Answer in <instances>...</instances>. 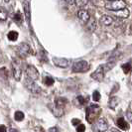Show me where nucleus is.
<instances>
[{"label": "nucleus", "mask_w": 132, "mask_h": 132, "mask_svg": "<svg viewBox=\"0 0 132 132\" xmlns=\"http://www.w3.org/2000/svg\"><path fill=\"white\" fill-rule=\"evenodd\" d=\"M14 118L16 121H22L24 119V113L22 111H16L14 114Z\"/></svg>", "instance_id": "obj_25"}, {"label": "nucleus", "mask_w": 132, "mask_h": 132, "mask_svg": "<svg viewBox=\"0 0 132 132\" xmlns=\"http://www.w3.org/2000/svg\"><path fill=\"white\" fill-rule=\"evenodd\" d=\"M121 68H122V71H123V73H129L130 72H131V64L130 63H126V64H123L122 66H121Z\"/></svg>", "instance_id": "obj_20"}, {"label": "nucleus", "mask_w": 132, "mask_h": 132, "mask_svg": "<svg viewBox=\"0 0 132 132\" xmlns=\"http://www.w3.org/2000/svg\"><path fill=\"white\" fill-rule=\"evenodd\" d=\"M111 132H121L120 130H118V129H115V128H112L111 129Z\"/></svg>", "instance_id": "obj_35"}, {"label": "nucleus", "mask_w": 132, "mask_h": 132, "mask_svg": "<svg viewBox=\"0 0 132 132\" xmlns=\"http://www.w3.org/2000/svg\"><path fill=\"white\" fill-rule=\"evenodd\" d=\"M78 17H79V19L84 24H86V22L90 18V15H89V13H88L86 10L80 9V10H79V12H78Z\"/></svg>", "instance_id": "obj_12"}, {"label": "nucleus", "mask_w": 132, "mask_h": 132, "mask_svg": "<svg viewBox=\"0 0 132 132\" xmlns=\"http://www.w3.org/2000/svg\"><path fill=\"white\" fill-rule=\"evenodd\" d=\"M126 116H127L128 120H129V121L132 123V112H131V111H128V112H127V114H126Z\"/></svg>", "instance_id": "obj_32"}, {"label": "nucleus", "mask_w": 132, "mask_h": 132, "mask_svg": "<svg viewBox=\"0 0 132 132\" xmlns=\"http://www.w3.org/2000/svg\"><path fill=\"white\" fill-rule=\"evenodd\" d=\"M119 103H120V98L117 97V96H112V97H110V98H109L107 105H108L109 108L114 109V108H116V107H117V105H118Z\"/></svg>", "instance_id": "obj_13"}, {"label": "nucleus", "mask_w": 132, "mask_h": 132, "mask_svg": "<svg viewBox=\"0 0 132 132\" xmlns=\"http://www.w3.org/2000/svg\"><path fill=\"white\" fill-rule=\"evenodd\" d=\"M49 132H59V130H58L57 127H51V128L49 129Z\"/></svg>", "instance_id": "obj_34"}, {"label": "nucleus", "mask_w": 132, "mask_h": 132, "mask_svg": "<svg viewBox=\"0 0 132 132\" xmlns=\"http://www.w3.org/2000/svg\"><path fill=\"white\" fill-rule=\"evenodd\" d=\"M99 22L102 25H104V26H109V25H111L113 23V18L110 17V16H108V15H103V16H101Z\"/></svg>", "instance_id": "obj_16"}, {"label": "nucleus", "mask_w": 132, "mask_h": 132, "mask_svg": "<svg viewBox=\"0 0 132 132\" xmlns=\"http://www.w3.org/2000/svg\"><path fill=\"white\" fill-rule=\"evenodd\" d=\"M14 21H15V23H17V24H21L22 23V21H23V16H22V14L20 13V12H17V13L14 15Z\"/></svg>", "instance_id": "obj_23"}, {"label": "nucleus", "mask_w": 132, "mask_h": 132, "mask_svg": "<svg viewBox=\"0 0 132 132\" xmlns=\"http://www.w3.org/2000/svg\"><path fill=\"white\" fill-rule=\"evenodd\" d=\"M86 29L89 32H93L96 29V21L93 17H90L88 21L86 22Z\"/></svg>", "instance_id": "obj_14"}, {"label": "nucleus", "mask_w": 132, "mask_h": 132, "mask_svg": "<svg viewBox=\"0 0 132 132\" xmlns=\"http://www.w3.org/2000/svg\"><path fill=\"white\" fill-rule=\"evenodd\" d=\"M105 8L110 11H117L120 9L126 8V3L123 0H112L106 3Z\"/></svg>", "instance_id": "obj_5"}, {"label": "nucleus", "mask_w": 132, "mask_h": 132, "mask_svg": "<svg viewBox=\"0 0 132 132\" xmlns=\"http://www.w3.org/2000/svg\"><path fill=\"white\" fill-rule=\"evenodd\" d=\"M18 36H19V34L18 32H16V31H10L9 33L7 34V37H8V39L10 40V41H16V40L18 39Z\"/></svg>", "instance_id": "obj_19"}, {"label": "nucleus", "mask_w": 132, "mask_h": 132, "mask_svg": "<svg viewBox=\"0 0 132 132\" xmlns=\"http://www.w3.org/2000/svg\"><path fill=\"white\" fill-rule=\"evenodd\" d=\"M0 132H7L6 126L4 125H0Z\"/></svg>", "instance_id": "obj_33"}, {"label": "nucleus", "mask_w": 132, "mask_h": 132, "mask_svg": "<svg viewBox=\"0 0 132 132\" xmlns=\"http://www.w3.org/2000/svg\"><path fill=\"white\" fill-rule=\"evenodd\" d=\"M26 75L29 79H33V80H37L40 76L38 70L32 65H28L26 67Z\"/></svg>", "instance_id": "obj_7"}, {"label": "nucleus", "mask_w": 132, "mask_h": 132, "mask_svg": "<svg viewBox=\"0 0 132 132\" xmlns=\"http://www.w3.org/2000/svg\"><path fill=\"white\" fill-rule=\"evenodd\" d=\"M116 124L118 126L120 129H122V130H127L128 128H129V125H128V123L125 121V119L122 118V117H120V118L117 119V122H116Z\"/></svg>", "instance_id": "obj_17"}, {"label": "nucleus", "mask_w": 132, "mask_h": 132, "mask_svg": "<svg viewBox=\"0 0 132 132\" xmlns=\"http://www.w3.org/2000/svg\"><path fill=\"white\" fill-rule=\"evenodd\" d=\"M76 102L78 103V105H82V104H85L86 102V98L84 97V96H81V95H79L77 98H76Z\"/></svg>", "instance_id": "obj_27"}, {"label": "nucleus", "mask_w": 132, "mask_h": 132, "mask_svg": "<svg viewBox=\"0 0 132 132\" xmlns=\"http://www.w3.org/2000/svg\"><path fill=\"white\" fill-rule=\"evenodd\" d=\"M24 10H25V14H26V17L29 19L30 18V10H29V5H28V3H25L24 4Z\"/></svg>", "instance_id": "obj_29"}, {"label": "nucleus", "mask_w": 132, "mask_h": 132, "mask_svg": "<svg viewBox=\"0 0 132 132\" xmlns=\"http://www.w3.org/2000/svg\"><path fill=\"white\" fill-rule=\"evenodd\" d=\"M68 103V100L65 97H57L55 99V103L54 104H49L50 109L52 110L53 114L56 117H62L65 113V106Z\"/></svg>", "instance_id": "obj_1"}, {"label": "nucleus", "mask_w": 132, "mask_h": 132, "mask_svg": "<svg viewBox=\"0 0 132 132\" xmlns=\"http://www.w3.org/2000/svg\"><path fill=\"white\" fill-rule=\"evenodd\" d=\"M93 99L94 101H98L99 99H100V93H99V92H97V90H94V92H93Z\"/></svg>", "instance_id": "obj_28"}, {"label": "nucleus", "mask_w": 132, "mask_h": 132, "mask_svg": "<svg viewBox=\"0 0 132 132\" xmlns=\"http://www.w3.org/2000/svg\"><path fill=\"white\" fill-rule=\"evenodd\" d=\"M24 85H25V87L31 93H33V94H39L41 93V90H42L41 87L35 82V80L29 79L28 77L24 80Z\"/></svg>", "instance_id": "obj_4"}, {"label": "nucleus", "mask_w": 132, "mask_h": 132, "mask_svg": "<svg viewBox=\"0 0 132 132\" xmlns=\"http://www.w3.org/2000/svg\"><path fill=\"white\" fill-rule=\"evenodd\" d=\"M92 79L94 80H97V81H102L104 79V71L102 69V67L99 66L92 75H90Z\"/></svg>", "instance_id": "obj_11"}, {"label": "nucleus", "mask_w": 132, "mask_h": 132, "mask_svg": "<svg viewBox=\"0 0 132 132\" xmlns=\"http://www.w3.org/2000/svg\"><path fill=\"white\" fill-rule=\"evenodd\" d=\"M12 73H13V77L16 80H20L21 77H22V69L20 68L19 63L14 61L12 63Z\"/></svg>", "instance_id": "obj_10"}, {"label": "nucleus", "mask_w": 132, "mask_h": 132, "mask_svg": "<svg viewBox=\"0 0 132 132\" xmlns=\"http://www.w3.org/2000/svg\"><path fill=\"white\" fill-rule=\"evenodd\" d=\"M10 132H18V131H17L16 129H11V130H10Z\"/></svg>", "instance_id": "obj_36"}, {"label": "nucleus", "mask_w": 132, "mask_h": 132, "mask_svg": "<svg viewBox=\"0 0 132 132\" xmlns=\"http://www.w3.org/2000/svg\"><path fill=\"white\" fill-rule=\"evenodd\" d=\"M4 1H5V2H9V1H10V0H4Z\"/></svg>", "instance_id": "obj_38"}, {"label": "nucleus", "mask_w": 132, "mask_h": 132, "mask_svg": "<svg viewBox=\"0 0 132 132\" xmlns=\"http://www.w3.org/2000/svg\"><path fill=\"white\" fill-rule=\"evenodd\" d=\"M8 17V13L4 8H0V20L1 21H6Z\"/></svg>", "instance_id": "obj_22"}, {"label": "nucleus", "mask_w": 132, "mask_h": 132, "mask_svg": "<svg viewBox=\"0 0 132 132\" xmlns=\"http://www.w3.org/2000/svg\"><path fill=\"white\" fill-rule=\"evenodd\" d=\"M72 123H73V125H76V126H78L80 123V120L78 118H73V120H72Z\"/></svg>", "instance_id": "obj_31"}, {"label": "nucleus", "mask_w": 132, "mask_h": 132, "mask_svg": "<svg viewBox=\"0 0 132 132\" xmlns=\"http://www.w3.org/2000/svg\"><path fill=\"white\" fill-rule=\"evenodd\" d=\"M53 63L56 67H59L62 69H66L71 65V60L65 58H54Z\"/></svg>", "instance_id": "obj_9"}, {"label": "nucleus", "mask_w": 132, "mask_h": 132, "mask_svg": "<svg viewBox=\"0 0 132 132\" xmlns=\"http://www.w3.org/2000/svg\"><path fill=\"white\" fill-rule=\"evenodd\" d=\"M88 69H89L88 63L85 60H79L73 63L72 72L73 73H86L88 71Z\"/></svg>", "instance_id": "obj_3"}, {"label": "nucleus", "mask_w": 132, "mask_h": 132, "mask_svg": "<svg viewBox=\"0 0 132 132\" xmlns=\"http://www.w3.org/2000/svg\"><path fill=\"white\" fill-rule=\"evenodd\" d=\"M0 62H2V55H1V51H0Z\"/></svg>", "instance_id": "obj_37"}, {"label": "nucleus", "mask_w": 132, "mask_h": 132, "mask_svg": "<svg viewBox=\"0 0 132 132\" xmlns=\"http://www.w3.org/2000/svg\"><path fill=\"white\" fill-rule=\"evenodd\" d=\"M85 131H86V125L79 123V125H78V127H77V132H85Z\"/></svg>", "instance_id": "obj_30"}, {"label": "nucleus", "mask_w": 132, "mask_h": 132, "mask_svg": "<svg viewBox=\"0 0 132 132\" xmlns=\"http://www.w3.org/2000/svg\"><path fill=\"white\" fill-rule=\"evenodd\" d=\"M16 50L18 52V55L21 56V57H23V58L28 56L30 54V52H31V48H30V46L27 43H21L19 46L17 47Z\"/></svg>", "instance_id": "obj_8"}, {"label": "nucleus", "mask_w": 132, "mask_h": 132, "mask_svg": "<svg viewBox=\"0 0 132 132\" xmlns=\"http://www.w3.org/2000/svg\"><path fill=\"white\" fill-rule=\"evenodd\" d=\"M115 16H117L121 19H124V18H128L129 17V10L127 8H123V9H120L115 11Z\"/></svg>", "instance_id": "obj_15"}, {"label": "nucleus", "mask_w": 132, "mask_h": 132, "mask_svg": "<svg viewBox=\"0 0 132 132\" xmlns=\"http://www.w3.org/2000/svg\"><path fill=\"white\" fill-rule=\"evenodd\" d=\"M54 82H55V79L52 78V77H50V76H47L45 77V79H44V84L48 86H51L54 85Z\"/></svg>", "instance_id": "obj_21"}, {"label": "nucleus", "mask_w": 132, "mask_h": 132, "mask_svg": "<svg viewBox=\"0 0 132 132\" xmlns=\"http://www.w3.org/2000/svg\"><path fill=\"white\" fill-rule=\"evenodd\" d=\"M0 77H2L4 79H7L9 77V73L6 68H1L0 69Z\"/></svg>", "instance_id": "obj_24"}, {"label": "nucleus", "mask_w": 132, "mask_h": 132, "mask_svg": "<svg viewBox=\"0 0 132 132\" xmlns=\"http://www.w3.org/2000/svg\"><path fill=\"white\" fill-rule=\"evenodd\" d=\"M108 1H112V0H108Z\"/></svg>", "instance_id": "obj_39"}, {"label": "nucleus", "mask_w": 132, "mask_h": 132, "mask_svg": "<svg viewBox=\"0 0 132 132\" xmlns=\"http://www.w3.org/2000/svg\"><path fill=\"white\" fill-rule=\"evenodd\" d=\"M73 2L78 7H85L87 4L88 0H73Z\"/></svg>", "instance_id": "obj_26"}, {"label": "nucleus", "mask_w": 132, "mask_h": 132, "mask_svg": "<svg viewBox=\"0 0 132 132\" xmlns=\"http://www.w3.org/2000/svg\"><path fill=\"white\" fill-rule=\"evenodd\" d=\"M99 112H100V107L97 104H90L86 108V120L88 123H93L95 119L97 118Z\"/></svg>", "instance_id": "obj_2"}, {"label": "nucleus", "mask_w": 132, "mask_h": 132, "mask_svg": "<svg viewBox=\"0 0 132 132\" xmlns=\"http://www.w3.org/2000/svg\"><path fill=\"white\" fill-rule=\"evenodd\" d=\"M114 66H115V62H113V61H108L106 64H104V65H101L102 69H103V71H104V73H106V72H109V71H110V70H111Z\"/></svg>", "instance_id": "obj_18"}, {"label": "nucleus", "mask_w": 132, "mask_h": 132, "mask_svg": "<svg viewBox=\"0 0 132 132\" xmlns=\"http://www.w3.org/2000/svg\"><path fill=\"white\" fill-rule=\"evenodd\" d=\"M107 128H108V123H107L106 119L103 117L99 118L95 122V124H93V132H104L107 130Z\"/></svg>", "instance_id": "obj_6"}]
</instances>
